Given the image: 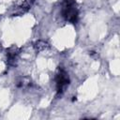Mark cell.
Returning <instances> with one entry per match:
<instances>
[{
  "label": "cell",
  "mask_w": 120,
  "mask_h": 120,
  "mask_svg": "<svg viewBox=\"0 0 120 120\" xmlns=\"http://www.w3.org/2000/svg\"><path fill=\"white\" fill-rule=\"evenodd\" d=\"M63 17L71 23H76L78 21V9L74 0H65L62 9Z\"/></svg>",
  "instance_id": "cell-1"
},
{
  "label": "cell",
  "mask_w": 120,
  "mask_h": 120,
  "mask_svg": "<svg viewBox=\"0 0 120 120\" xmlns=\"http://www.w3.org/2000/svg\"><path fill=\"white\" fill-rule=\"evenodd\" d=\"M55 82H56V91L57 94H62L65 90V88L69 83V78L68 73L63 68H58V72L55 77Z\"/></svg>",
  "instance_id": "cell-2"
},
{
  "label": "cell",
  "mask_w": 120,
  "mask_h": 120,
  "mask_svg": "<svg viewBox=\"0 0 120 120\" xmlns=\"http://www.w3.org/2000/svg\"><path fill=\"white\" fill-rule=\"evenodd\" d=\"M18 50L17 48H10L8 50V52H7V56H8V63L9 65H15V61L17 59V56H18Z\"/></svg>",
  "instance_id": "cell-3"
},
{
  "label": "cell",
  "mask_w": 120,
  "mask_h": 120,
  "mask_svg": "<svg viewBox=\"0 0 120 120\" xmlns=\"http://www.w3.org/2000/svg\"><path fill=\"white\" fill-rule=\"evenodd\" d=\"M34 47H35V49L38 52H43V51H45L46 49L49 48V44L47 42H45V41L38 40V41L36 42V44L34 45Z\"/></svg>",
  "instance_id": "cell-4"
}]
</instances>
